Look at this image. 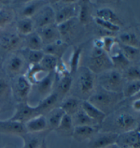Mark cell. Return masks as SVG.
Returning a JSON list of instances; mask_svg holds the SVG:
<instances>
[{
	"label": "cell",
	"instance_id": "23",
	"mask_svg": "<svg viewBox=\"0 0 140 148\" xmlns=\"http://www.w3.org/2000/svg\"><path fill=\"white\" fill-rule=\"evenodd\" d=\"M64 112L60 107H57L45 115L47 122V130L52 131L56 130L59 126L62 117L64 115Z\"/></svg>",
	"mask_w": 140,
	"mask_h": 148
},
{
	"label": "cell",
	"instance_id": "47",
	"mask_svg": "<svg viewBox=\"0 0 140 148\" xmlns=\"http://www.w3.org/2000/svg\"><path fill=\"white\" fill-rule=\"evenodd\" d=\"M39 148H47V143H46V140L45 138H43L42 142H41Z\"/></svg>",
	"mask_w": 140,
	"mask_h": 148
},
{
	"label": "cell",
	"instance_id": "31",
	"mask_svg": "<svg viewBox=\"0 0 140 148\" xmlns=\"http://www.w3.org/2000/svg\"><path fill=\"white\" fill-rule=\"evenodd\" d=\"M25 45L26 49L33 51H41L44 47L42 40L36 31L25 36Z\"/></svg>",
	"mask_w": 140,
	"mask_h": 148
},
{
	"label": "cell",
	"instance_id": "19",
	"mask_svg": "<svg viewBox=\"0 0 140 148\" xmlns=\"http://www.w3.org/2000/svg\"><path fill=\"white\" fill-rule=\"evenodd\" d=\"M81 109L89 117L95 121L98 126H101L107 118V115L90 103L88 100H84L81 103Z\"/></svg>",
	"mask_w": 140,
	"mask_h": 148
},
{
	"label": "cell",
	"instance_id": "2",
	"mask_svg": "<svg viewBox=\"0 0 140 148\" xmlns=\"http://www.w3.org/2000/svg\"><path fill=\"white\" fill-rule=\"evenodd\" d=\"M98 81L100 88L113 93H122L125 84L122 73L114 68L100 74Z\"/></svg>",
	"mask_w": 140,
	"mask_h": 148
},
{
	"label": "cell",
	"instance_id": "15",
	"mask_svg": "<svg viewBox=\"0 0 140 148\" xmlns=\"http://www.w3.org/2000/svg\"><path fill=\"white\" fill-rule=\"evenodd\" d=\"M21 37L16 33H6L0 36V46L5 51H15L21 46Z\"/></svg>",
	"mask_w": 140,
	"mask_h": 148
},
{
	"label": "cell",
	"instance_id": "8",
	"mask_svg": "<svg viewBox=\"0 0 140 148\" xmlns=\"http://www.w3.org/2000/svg\"><path fill=\"white\" fill-rule=\"evenodd\" d=\"M32 19L36 29L56 24V11L51 5H43Z\"/></svg>",
	"mask_w": 140,
	"mask_h": 148
},
{
	"label": "cell",
	"instance_id": "12",
	"mask_svg": "<svg viewBox=\"0 0 140 148\" xmlns=\"http://www.w3.org/2000/svg\"><path fill=\"white\" fill-rule=\"evenodd\" d=\"M64 4V6L59 9L58 12H56V25H59L78 16L79 10L76 1H67V3Z\"/></svg>",
	"mask_w": 140,
	"mask_h": 148
},
{
	"label": "cell",
	"instance_id": "49",
	"mask_svg": "<svg viewBox=\"0 0 140 148\" xmlns=\"http://www.w3.org/2000/svg\"><path fill=\"white\" fill-rule=\"evenodd\" d=\"M118 148H130V147H125V146H118Z\"/></svg>",
	"mask_w": 140,
	"mask_h": 148
},
{
	"label": "cell",
	"instance_id": "21",
	"mask_svg": "<svg viewBox=\"0 0 140 148\" xmlns=\"http://www.w3.org/2000/svg\"><path fill=\"white\" fill-rule=\"evenodd\" d=\"M68 47L69 44L67 42H64L60 39L55 42L45 45L43 47V51L45 54L51 55L57 58L61 59L67 51Z\"/></svg>",
	"mask_w": 140,
	"mask_h": 148
},
{
	"label": "cell",
	"instance_id": "40",
	"mask_svg": "<svg viewBox=\"0 0 140 148\" xmlns=\"http://www.w3.org/2000/svg\"><path fill=\"white\" fill-rule=\"evenodd\" d=\"M118 46L123 56L125 57V58L128 62H135V61L138 60L139 57V48L125 46V45L120 44L119 42Z\"/></svg>",
	"mask_w": 140,
	"mask_h": 148
},
{
	"label": "cell",
	"instance_id": "33",
	"mask_svg": "<svg viewBox=\"0 0 140 148\" xmlns=\"http://www.w3.org/2000/svg\"><path fill=\"white\" fill-rule=\"evenodd\" d=\"M59 63V59L51 55L45 54L40 62V66L46 73H52L56 71V69Z\"/></svg>",
	"mask_w": 140,
	"mask_h": 148
},
{
	"label": "cell",
	"instance_id": "3",
	"mask_svg": "<svg viewBox=\"0 0 140 148\" xmlns=\"http://www.w3.org/2000/svg\"><path fill=\"white\" fill-rule=\"evenodd\" d=\"M87 68L95 75L113 68L109 55L103 49L94 47L92 48L89 58Z\"/></svg>",
	"mask_w": 140,
	"mask_h": 148
},
{
	"label": "cell",
	"instance_id": "38",
	"mask_svg": "<svg viewBox=\"0 0 140 148\" xmlns=\"http://www.w3.org/2000/svg\"><path fill=\"white\" fill-rule=\"evenodd\" d=\"M82 48L81 47H75L72 53L71 60H70V74L74 75L77 73L79 68V63L81 61V55Z\"/></svg>",
	"mask_w": 140,
	"mask_h": 148
},
{
	"label": "cell",
	"instance_id": "13",
	"mask_svg": "<svg viewBox=\"0 0 140 148\" xmlns=\"http://www.w3.org/2000/svg\"><path fill=\"white\" fill-rule=\"evenodd\" d=\"M139 127L135 130L118 134L116 144L118 146H125L130 148L140 147Z\"/></svg>",
	"mask_w": 140,
	"mask_h": 148
},
{
	"label": "cell",
	"instance_id": "10",
	"mask_svg": "<svg viewBox=\"0 0 140 148\" xmlns=\"http://www.w3.org/2000/svg\"><path fill=\"white\" fill-rule=\"evenodd\" d=\"M118 134L111 131H98L89 140L88 148H106L116 144Z\"/></svg>",
	"mask_w": 140,
	"mask_h": 148
},
{
	"label": "cell",
	"instance_id": "39",
	"mask_svg": "<svg viewBox=\"0 0 140 148\" xmlns=\"http://www.w3.org/2000/svg\"><path fill=\"white\" fill-rule=\"evenodd\" d=\"M12 95L10 83L4 77L0 76V104L8 101Z\"/></svg>",
	"mask_w": 140,
	"mask_h": 148
},
{
	"label": "cell",
	"instance_id": "9",
	"mask_svg": "<svg viewBox=\"0 0 140 148\" xmlns=\"http://www.w3.org/2000/svg\"><path fill=\"white\" fill-rule=\"evenodd\" d=\"M27 63L22 53L12 54L5 64V71L9 77L14 78L24 75V69Z\"/></svg>",
	"mask_w": 140,
	"mask_h": 148
},
{
	"label": "cell",
	"instance_id": "37",
	"mask_svg": "<svg viewBox=\"0 0 140 148\" xmlns=\"http://www.w3.org/2000/svg\"><path fill=\"white\" fill-rule=\"evenodd\" d=\"M15 17V12L9 8H0V28H4L13 21Z\"/></svg>",
	"mask_w": 140,
	"mask_h": 148
},
{
	"label": "cell",
	"instance_id": "1",
	"mask_svg": "<svg viewBox=\"0 0 140 148\" xmlns=\"http://www.w3.org/2000/svg\"><path fill=\"white\" fill-rule=\"evenodd\" d=\"M122 99V93L110 92L100 88L96 89L87 100L107 115Z\"/></svg>",
	"mask_w": 140,
	"mask_h": 148
},
{
	"label": "cell",
	"instance_id": "44",
	"mask_svg": "<svg viewBox=\"0 0 140 148\" xmlns=\"http://www.w3.org/2000/svg\"><path fill=\"white\" fill-rule=\"evenodd\" d=\"M94 21L96 24H97L99 27H101L102 29L105 30L106 32H108L109 33H116L120 31V27L111 23L110 22L102 20L101 18H97V17H94Z\"/></svg>",
	"mask_w": 140,
	"mask_h": 148
},
{
	"label": "cell",
	"instance_id": "52",
	"mask_svg": "<svg viewBox=\"0 0 140 148\" xmlns=\"http://www.w3.org/2000/svg\"><path fill=\"white\" fill-rule=\"evenodd\" d=\"M0 8H1V6H0Z\"/></svg>",
	"mask_w": 140,
	"mask_h": 148
},
{
	"label": "cell",
	"instance_id": "35",
	"mask_svg": "<svg viewBox=\"0 0 140 148\" xmlns=\"http://www.w3.org/2000/svg\"><path fill=\"white\" fill-rule=\"evenodd\" d=\"M41 1H32L25 3L24 7L21 10V17H25V18H33L35 16L40 8L43 5H41Z\"/></svg>",
	"mask_w": 140,
	"mask_h": 148
},
{
	"label": "cell",
	"instance_id": "18",
	"mask_svg": "<svg viewBox=\"0 0 140 148\" xmlns=\"http://www.w3.org/2000/svg\"><path fill=\"white\" fill-rule=\"evenodd\" d=\"M99 127L91 126H78L74 127L72 137L78 142L90 140L99 131Z\"/></svg>",
	"mask_w": 140,
	"mask_h": 148
},
{
	"label": "cell",
	"instance_id": "27",
	"mask_svg": "<svg viewBox=\"0 0 140 148\" xmlns=\"http://www.w3.org/2000/svg\"><path fill=\"white\" fill-rule=\"evenodd\" d=\"M78 23H79L77 19V17H75L59 25H57L60 36L67 38L71 36L76 30Z\"/></svg>",
	"mask_w": 140,
	"mask_h": 148
},
{
	"label": "cell",
	"instance_id": "34",
	"mask_svg": "<svg viewBox=\"0 0 140 148\" xmlns=\"http://www.w3.org/2000/svg\"><path fill=\"white\" fill-rule=\"evenodd\" d=\"M79 12L77 19L79 23L82 25H86L90 22L91 14H90V8L86 1H79Z\"/></svg>",
	"mask_w": 140,
	"mask_h": 148
},
{
	"label": "cell",
	"instance_id": "46",
	"mask_svg": "<svg viewBox=\"0 0 140 148\" xmlns=\"http://www.w3.org/2000/svg\"><path fill=\"white\" fill-rule=\"evenodd\" d=\"M132 109H133V111L136 112V113H139L140 111V100L139 98L134 100L131 104Z\"/></svg>",
	"mask_w": 140,
	"mask_h": 148
},
{
	"label": "cell",
	"instance_id": "43",
	"mask_svg": "<svg viewBox=\"0 0 140 148\" xmlns=\"http://www.w3.org/2000/svg\"><path fill=\"white\" fill-rule=\"evenodd\" d=\"M122 75L124 80H126L127 82L140 81L139 67L137 66H128L124 70Z\"/></svg>",
	"mask_w": 140,
	"mask_h": 148
},
{
	"label": "cell",
	"instance_id": "36",
	"mask_svg": "<svg viewBox=\"0 0 140 148\" xmlns=\"http://www.w3.org/2000/svg\"><path fill=\"white\" fill-rule=\"evenodd\" d=\"M23 52V53L22 55L23 56L25 60L30 65L40 64V62L42 60L43 56L45 55L43 50L33 51L25 49Z\"/></svg>",
	"mask_w": 140,
	"mask_h": 148
},
{
	"label": "cell",
	"instance_id": "25",
	"mask_svg": "<svg viewBox=\"0 0 140 148\" xmlns=\"http://www.w3.org/2000/svg\"><path fill=\"white\" fill-rule=\"evenodd\" d=\"M74 125L72 117L67 114H64L62 117L59 126L55 131L60 135L64 137H71L73 135Z\"/></svg>",
	"mask_w": 140,
	"mask_h": 148
},
{
	"label": "cell",
	"instance_id": "30",
	"mask_svg": "<svg viewBox=\"0 0 140 148\" xmlns=\"http://www.w3.org/2000/svg\"><path fill=\"white\" fill-rule=\"evenodd\" d=\"M34 24L33 20L30 18L21 17L16 23V30L19 35L27 36L34 32Z\"/></svg>",
	"mask_w": 140,
	"mask_h": 148
},
{
	"label": "cell",
	"instance_id": "32",
	"mask_svg": "<svg viewBox=\"0 0 140 148\" xmlns=\"http://www.w3.org/2000/svg\"><path fill=\"white\" fill-rule=\"evenodd\" d=\"M118 40L120 44L125 46H129L139 48V41L138 37L135 33L125 32L119 34Z\"/></svg>",
	"mask_w": 140,
	"mask_h": 148
},
{
	"label": "cell",
	"instance_id": "5",
	"mask_svg": "<svg viewBox=\"0 0 140 148\" xmlns=\"http://www.w3.org/2000/svg\"><path fill=\"white\" fill-rule=\"evenodd\" d=\"M11 85L12 94L18 102H27L31 93L32 83L25 75L12 78Z\"/></svg>",
	"mask_w": 140,
	"mask_h": 148
},
{
	"label": "cell",
	"instance_id": "28",
	"mask_svg": "<svg viewBox=\"0 0 140 148\" xmlns=\"http://www.w3.org/2000/svg\"><path fill=\"white\" fill-rule=\"evenodd\" d=\"M109 58L112 63L113 68L119 71H124L129 66L130 62L123 56L120 48H118V51L116 53L109 55Z\"/></svg>",
	"mask_w": 140,
	"mask_h": 148
},
{
	"label": "cell",
	"instance_id": "22",
	"mask_svg": "<svg viewBox=\"0 0 140 148\" xmlns=\"http://www.w3.org/2000/svg\"><path fill=\"white\" fill-rule=\"evenodd\" d=\"M83 100L77 97H69L62 102L59 107L65 114L73 116L81 109Z\"/></svg>",
	"mask_w": 140,
	"mask_h": 148
},
{
	"label": "cell",
	"instance_id": "24",
	"mask_svg": "<svg viewBox=\"0 0 140 148\" xmlns=\"http://www.w3.org/2000/svg\"><path fill=\"white\" fill-rule=\"evenodd\" d=\"M96 17L106 21L110 22L119 27L123 25L122 20L119 18L116 13H115L114 11L109 8H102L98 9L96 12Z\"/></svg>",
	"mask_w": 140,
	"mask_h": 148
},
{
	"label": "cell",
	"instance_id": "6",
	"mask_svg": "<svg viewBox=\"0 0 140 148\" xmlns=\"http://www.w3.org/2000/svg\"><path fill=\"white\" fill-rule=\"evenodd\" d=\"M37 115H39V114L36 106L30 105L28 102H18L15 107L14 114L10 119L24 124Z\"/></svg>",
	"mask_w": 140,
	"mask_h": 148
},
{
	"label": "cell",
	"instance_id": "51",
	"mask_svg": "<svg viewBox=\"0 0 140 148\" xmlns=\"http://www.w3.org/2000/svg\"><path fill=\"white\" fill-rule=\"evenodd\" d=\"M4 148H8V147H4Z\"/></svg>",
	"mask_w": 140,
	"mask_h": 148
},
{
	"label": "cell",
	"instance_id": "48",
	"mask_svg": "<svg viewBox=\"0 0 140 148\" xmlns=\"http://www.w3.org/2000/svg\"><path fill=\"white\" fill-rule=\"evenodd\" d=\"M106 148H118V145H117V144H114V145L109 146V147H107Z\"/></svg>",
	"mask_w": 140,
	"mask_h": 148
},
{
	"label": "cell",
	"instance_id": "16",
	"mask_svg": "<svg viewBox=\"0 0 140 148\" xmlns=\"http://www.w3.org/2000/svg\"><path fill=\"white\" fill-rule=\"evenodd\" d=\"M36 32L38 34L40 37L44 46L55 42L61 39V36H60L56 24L50 25L36 29Z\"/></svg>",
	"mask_w": 140,
	"mask_h": 148
},
{
	"label": "cell",
	"instance_id": "20",
	"mask_svg": "<svg viewBox=\"0 0 140 148\" xmlns=\"http://www.w3.org/2000/svg\"><path fill=\"white\" fill-rule=\"evenodd\" d=\"M27 133L36 134L47 130V122L45 115H39L24 124Z\"/></svg>",
	"mask_w": 140,
	"mask_h": 148
},
{
	"label": "cell",
	"instance_id": "26",
	"mask_svg": "<svg viewBox=\"0 0 140 148\" xmlns=\"http://www.w3.org/2000/svg\"><path fill=\"white\" fill-rule=\"evenodd\" d=\"M58 79L59 80L56 92L59 98H63L71 90L73 86V77L71 74L69 73L58 78Z\"/></svg>",
	"mask_w": 140,
	"mask_h": 148
},
{
	"label": "cell",
	"instance_id": "14",
	"mask_svg": "<svg viewBox=\"0 0 140 148\" xmlns=\"http://www.w3.org/2000/svg\"><path fill=\"white\" fill-rule=\"evenodd\" d=\"M0 133L21 136L27 133L25 125L16 121L0 120Z\"/></svg>",
	"mask_w": 140,
	"mask_h": 148
},
{
	"label": "cell",
	"instance_id": "7",
	"mask_svg": "<svg viewBox=\"0 0 140 148\" xmlns=\"http://www.w3.org/2000/svg\"><path fill=\"white\" fill-rule=\"evenodd\" d=\"M113 124L116 130L120 131L119 134L135 130L139 128L137 119L128 112H121L115 116Z\"/></svg>",
	"mask_w": 140,
	"mask_h": 148
},
{
	"label": "cell",
	"instance_id": "42",
	"mask_svg": "<svg viewBox=\"0 0 140 148\" xmlns=\"http://www.w3.org/2000/svg\"><path fill=\"white\" fill-rule=\"evenodd\" d=\"M21 137L23 141V145L22 148H39L43 139L40 140L38 136L35 134L26 133Z\"/></svg>",
	"mask_w": 140,
	"mask_h": 148
},
{
	"label": "cell",
	"instance_id": "29",
	"mask_svg": "<svg viewBox=\"0 0 140 148\" xmlns=\"http://www.w3.org/2000/svg\"><path fill=\"white\" fill-rule=\"evenodd\" d=\"M72 119H73L74 127L78 126H98L93 119L90 118V117L83 111L82 109H81L77 113H75V115L72 116Z\"/></svg>",
	"mask_w": 140,
	"mask_h": 148
},
{
	"label": "cell",
	"instance_id": "45",
	"mask_svg": "<svg viewBox=\"0 0 140 148\" xmlns=\"http://www.w3.org/2000/svg\"><path fill=\"white\" fill-rule=\"evenodd\" d=\"M101 38L103 40V49L109 56L112 52L113 47L118 44V42L113 36H105Z\"/></svg>",
	"mask_w": 140,
	"mask_h": 148
},
{
	"label": "cell",
	"instance_id": "50",
	"mask_svg": "<svg viewBox=\"0 0 140 148\" xmlns=\"http://www.w3.org/2000/svg\"><path fill=\"white\" fill-rule=\"evenodd\" d=\"M1 60H0V68H1Z\"/></svg>",
	"mask_w": 140,
	"mask_h": 148
},
{
	"label": "cell",
	"instance_id": "4",
	"mask_svg": "<svg viewBox=\"0 0 140 148\" xmlns=\"http://www.w3.org/2000/svg\"><path fill=\"white\" fill-rule=\"evenodd\" d=\"M77 87L79 94L88 99L95 90V75L87 67H79ZM87 99V100H88Z\"/></svg>",
	"mask_w": 140,
	"mask_h": 148
},
{
	"label": "cell",
	"instance_id": "41",
	"mask_svg": "<svg viewBox=\"0 0 140 148\" xmlns=\"http://www.w3.org/2000/svg\"><path fill=\"white\" fill-rule=\"evenodd\" d=\"M140 90V81H130L124 84L122 90L124 98H129L139 94Z\"/></svg>",
	"mask_w": 140,
	"mask_h": 148
},
{
	"label": "cell",
	"instance_id": "17",
	"mask_svg": "<svg viewBox=\"0 0 140 148\" xmlns=\"http://www.w3.org/2000/svg\"><path fill=\"white\" fill-rule=\"evenodd\" d=\"M60 98L56 92H53L47 97L40 100L37 105H36L39 115H46L51 111L58 107Z\"/></svg>",
	"mask_w": 140,
	"mask_h": 148
},
{
	"label": "cell",
	"instance_id": "11",
	"mask_svg": "<svg viewBox=\"0 0 140 148\" xmlns=\"http://www.w3.org/2000/svg\"><path fill=\"white\" fill-rule=\"evenodd\" d=\"M56 79V72L49 73L36 83L32 85V89H35L36 90L37 94L40 96L42 100L53 92L52 90Z\"/></svg>",
	"mask_w": 140,
	"mask_h": 148
}]
</instances>
